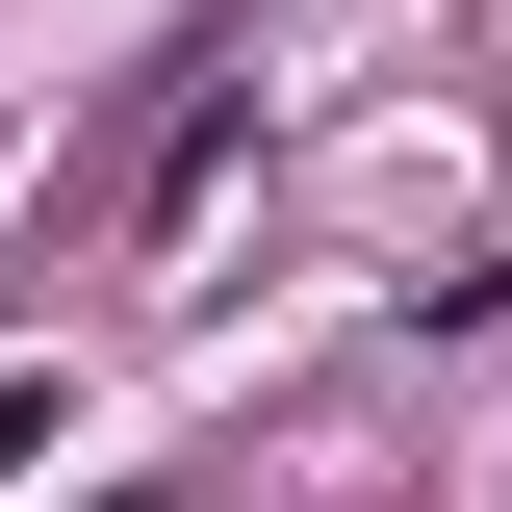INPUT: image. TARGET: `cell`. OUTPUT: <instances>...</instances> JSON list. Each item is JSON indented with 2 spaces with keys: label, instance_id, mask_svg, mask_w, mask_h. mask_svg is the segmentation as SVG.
Returning <instances> with one entry per match:
<instances>
[{
  "label": "cell",
  "instance_id": "6da1fadb",
  "mask_svg": "<svg viewBox=\"0 0 512 512\" xmlns=\"http://www.w3.org/2000/svg\"><path fill=\"white\" fill-rule=\"evenodd\" d=\"M231 128H256V77H231V26H205V52H154V128L103 154V231L154 256V231H180L205 180H231Z\"/></svg>",
  "mask_w": 512,
  "mask_h": 512
},
{
  "label": "cell",
  "instance_id": "7a4b0ae2",
  "mask_svg": "<svg viewBox=\"0 0 512 512\" xmlns=\"http://www.w3.org/2000/svg\"><path fill=\"white\" fill-rule=\"evenodd\" d=\"M103 512H154V487H103Z\"/></svg>",
  "mask_w": 512,
  "mask_h": 512
}]
</instances>
